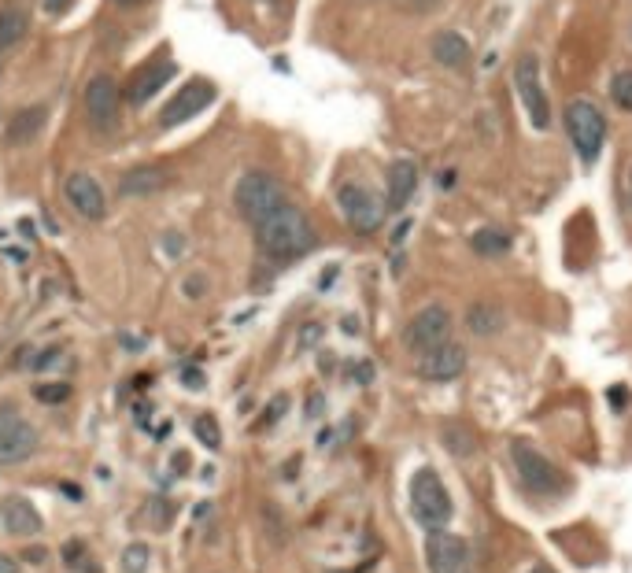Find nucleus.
Wrapping results in <instances>:
<instances>
[{
	"label": "nucleus",
	"mask_w": 632,
	"mask_h": 573,
	"mask_svg": "<svg viewBox=\"0 0 632 573\" xmlns=\"http://www.w3.org/2000/svg\"><path fill=\"white\" fill-rule=\"evenodd\" d=\"M470 248H474L477 256L499 259L511 252V237H507L503 230H496V226H485V230H477L474 237H470Z\"/></svg>",
	"instance_id": "obj_23"
},
{
	"label": "nucleus",
	"mask_w": 632,
	"mask_h": 573,
	"mask_svg": "<svg viewBox=\"0 0 632 573\" xmlns=\"http://www.w3.org/2000/svg\"><path fill=\"white\" fill-rule=\"evenodd\" d=\"M566 134H570V145L577 148V156L584 163H592L599 156V148L607 141V119L603 111L592 104V100H570L566 104Z\"/></svg>",
	"instance_id": "obj_4"
},
{
	"label": "nucleus",
	"mask_w": 632,
	"mask_h": 573,
	"mask_svg": "<svg viewBox=\"0 0 632 573\" xmlns=\"http://www.w3.org/2000/svg\"><path fill=\"white\" fill-rule=\"evenodd\" d=\"M414 189H418V167L411 159H396L389 167V196H385V208L403 211L411 204Z\"/></svg>",
	"instance_id": "obj_18"
},
{
	"label": "nucleus",
	"mask_w": 632,
	"mask_h": 573,
	"mask_svg": "<svg viewBox=\"0 0 632 573\" xmlns=\"http://www.w3.org/2000/svg\"><path fill=\"white\" fill-rule=\"evenodd\" d=\"M629 196H632V171H629Z\"/></svg>",
	"instance_id": "obj_42"
},
{
	"label": "nucleus",
	"mask_w": 632,
	"mask_h": 573,
	"mask_svg": "<svg viewBox=\"0 0 632 573\" xmlns=\"http://www.w3.org/2000/svg\"><path fill=\"white\" fill-rule=\"evenodd\" d=\"M426 566L429 573H470V544L459 533L429 529L426 533Z\"/></svg>",
	"instance_id": "obj_11"
},
{
	"label": "nucleus",
	"mask_w": 632,
	"mask_h": 573,
	"mask_svg": "<svg viewBox=\"0 0 632 573\" xmlns=\"http://www.w3.org/2000/svg\"><path fill=\"white\" fill-rule=\"evenodd\" d=\"M514 89H518V100H522L533 130L547 134L551 130V100H547L544 86H540V56L536 52L518 56V63H514Z\"/></svg>",
	"instance_id": "obj_6"
},
{
	"label": "nucleus",
	"mask_w": 632,
	"mask_h": 573,
	"mask_svg": "<svg viewBox=\"0 0 632 573\" xmlns=\"http://www.w3.org/2000/svg\"><path fill=\"white\" fill-rule=\"evenodd\" d=\"M185 381H189V389H204V378L196 370H185Z\"/></svg>",
	"instance_id": "obj_37"
},
{
	"label": "nucleus",
	"mask_w": 632,
	"mask_h": 573,
	"mask_svg": "<svg viewBox=\"0 0 632 573\" xmlns=\"http://www.w3.org/2000/svg\"><path fill=\"white\" fill-rule=\"evenodd\" d=\"M444 440H448L451 455H470V452H474V437L466 433V426H448V429H444Z\"/></svg>",
	"instance_id": "obj_27"
},
{
	"label": "nucleus",
	"mask_w": 632,
	"mask_h": 573,
	"mask_svg": "<svg viewBox=\"0 0 632 573\" xmlns=\"http://www.w3.org/2000/svg\"><path fill=\"white\" fill-rule=\"evenodd\" d=\"M167 185H171V171L159 167V163H148V167H134V171L122 174L119 193L122 196H152V193H163Z\"/></svg>",
	"instance_id": "obj_17"
},
{
	"label": "nucleus",
	"mask_w": 632,
	"mask_h": 573,
	"mask_svg": "<svg viewBox=\"0 0 632 573\" xmlns=\"http://www.w3.org/2000/svg\"><path fill=\"white\" fill-rule=\"evenodd\" d=\"M0 522L12 537H37L41 533V514L34 511V503L23 500V496H8L0 503Z\"/></svg>",
	"instance_id": "obj_16"
},
{
	"label": "nucleus",
	"mask_w": 632,
	"mask_h": 573,
	"mask_svg": "<svg viewBox=\"0 0 632 573\" xmlns=\"http://www.w3.org/2000/svg\"><path fill=\"white\" fill-rule=\"evenodd\" d=\"M333 573H341V570H333Z\"/></svg>",
	"instance_id": "obj_44"
},
{
	"label": "nucleus",
	"mask_w": 632,
	"mask_h": 573,
	"mask_svg": "<svg viewBox=\"0 0 632 573\" xmlns=\"http://www.w3.org/2000/svg\"><path fill=\"white\" fill-rule=\"evenodd\" d=\"M444 341H451V311L444 304L422 307V311L407 322V330H403V344H407L414 355H426L429 348H437V344Z\"/></svg>",
	"instance_id": "obj_9"
},
{
	"label": "nucleus",
	"mask_w": 632,
	"mask_h": 573,
	"mask_svg": "<svg viewBox=\"0 0 632 573\" xmlns=\"http://www.w3.org/2000/svg\"><path fill=\"white\" fill-rule=\"evenodd\" d=\"M156 525L159 529L167 525V500H156Z\"/></svg>",
	"instance_id": "obj_35"
},
{
	"label": "nucleus",
	"mask_w": 632,
	"mask_h": 573,
	"mask_svg": "<svg viewBox=\"0 0 632 573\" xmlns=\"http://www.w3.org/2000/svg\"><path fill=\"white\" fill-rule=\"evenodd\" d=\"M41 126H45V108H23L8 122V141L12 145H26V141H34L41 134Z\"/></svg>",
	"instance_id": "obj_22"
},
{
	"label": "nucleus",
	"mask_w": 632,
	"mask_h": 573,
	"mask_svg": "<svg viewBox=\"0 0 632 573\" xmlns=\"http://www.w3.org/2000/svg\"><path fill=\"white\" fill-rule=\"evenodd\" d=\"M63 193H67L71 208L78 211L82 219L97 222L108 215V196H104V189H100V182L93 178V174L74 171L71 178H67V185H63Z\"/></svg>",
	"instance_id": "obj_13"
},
{
	"label": "nucleus",
	"mask_w": 632,
	"mask_h": 573,
	"mask_svg": "<svg viewBox=\"0 0 632 573\" xmlns=\"http://www.w3.org/2000/svg\"><path fill=\"white\" fill-rule=\"evenodd\" d=\"M318 411H322V396H311V400H307V415L318 418Z\"/></svg>",
	"instance_id": "obj_38"
},
{
	"label": "nucleus",
	"mask_w": 632,
	"mask_h": 573,
	"mask_svg": "<svg viewBox=\"0 0 632 573\" xmlns=\"http://www.w3.org/2000/svg\"><path fill=\"white\" fill-rule=\"evenodd\" d=\"M26 559H30V562H41V559H45V548H30V551H26Z\"/></svg>",
	"instance_id": "obj_40"
},
{
	"label": "nucleus",
	"mask_w": 632,
	"mask_h": 573,
	"mask_svg": "<svg viewBox=\"0 0 632 573\" xmlns=\"http://www.w3.org/2000/svg\"><path fill=\"white\" fill-rule=\"evenodd\" d=\"M610 100L621 111H632V71H618L610 78Z\"/></svg>",
	"instance_id": "obj_25"
},
{
	"label": "nucleus",
	"mask_w": 632,
	"mask_h": 573,
	"mask_svg": "<svg viewBox=\"0 0 632 573\" xmlns=\"http://www.w3.org/2000/svg\"><path fill=\"white\" fill-rule=\"evenodd\" d=\"M466 326H470V333L474 337H496L503 326H507V318H503V307L499 304H474L470 311H466Z\"/></svg>",
	"instance_id": "obj_21"
},
{
	"label": "nucleus",
	"mask_w": 632,
	"mask_h": 573,
	"mask_svg": "<svg viewBox=\"0 0 632 573\" xmlns=\"http://www.w3.org/2000/svg\"><path fill=\"white\" fill-rule=\"evenodd\" d=\"M119 4H126V8H130V4H145V0H119Z\"/></svg>",
	"instance_id": "obj_41"
},
{
	"label": "nucleus",
	"mask_w": 632,
	"mask_h": 573,
	"mask_svg": "<svg viewBox=\"0 0 632 573\" xmlns=\"http://www.w3.org/2000/svg\"><path fill=\"white\" fill-rule=\"evenodd\" d=\"M411 511H414L418 522L426 525V529H444V525L451 522V514H455L448 488H444V481H440V474L433 470V466L414 470V477H411Z\"/></svg>",
	"instance_id": "obj_3"
},
{
	"label": "nucleus",
	"mask_w": 632,
	"mask_h": 573,
	"mask_svg": "<svg viewBox=\"0 0 632 573\" xmlns=\"http://www.w3.org/2000/svg\"><path fill=\"white\" fill-rule=\"evenodd\" d=\"M193 433H196V440H200V444H207V448H222V426H219V418H215V415H200V418H196Z\"/></svg>",
	"instance_id": "obj_24"
},
{
	"label": "nucleus",
	"mask_w": 632,
	"mask_h": 573,
	"mask_svg": "<svg viewBox=\"0 0 632 573\" xmlns=\"http://www.w3.org/2000/svg\"><path fill=\"white\" fill-rule=\"evenodd\" d=\"M256 237H259V252L274 263H292V259L307 256L311 248H315V226L307 219L300 208H278L270 219H263L256 226Z\"/></svg>",
	"instance_id": "obj_1"
},
{
	"label": "nucleus",
	"mask_w": 632,
	"mask_h": 573,
	"mask_svg": "<svg viewBox=\"0 0 632 573\" xmlns=\"http://www.w3.org/2000/svg\"><path fill=\"white\" fill-rule=\"evenodd\" d=\"M171 463H174V470H185V466H189V455H174V459H171Z\"/></svg>",
	"instance_id": "obj_39"
},
{
	"label": "nucleus",
	"mask_w": 632,
	"mask_h": 573,
	"mask_svg": "<svg viewBox=\"0 0 632 573\" xmlns=\"http://www.w3.org/2000/svg\"><path fill=\"white\" fill-rule=\"evenodd\" d=\"M337 204H341L344 219L352 226L355 233H374L381 230V222H385V200L374 193V189H366L359 182H348L337 189Z\"/></svg>",
	"instance_id": "obj_8"
},
{
	"label": "nucleus",
	"mask_w": 632,
	"mask_h": 573,
	"mask_svg": "<svg viewBox=\"0 0 632 573\" xmlns=\"http://www.w3.org/2000/svg\"><path fill=\"white\" fill-rule=\"evenodd\" d=\"M318 341V326H307L304 337H300V348H307V344H315Z\"/></svg>",
	"instance_id": "obj_36"
},
{
	"label": "nucleus",
	"mask_w": 632,
	"mask_h": 573,
	"mask_svg": "<svg viewBox=\"0 0 632 573\" xmlns=\"http://www.w3.org/2000/svg\"><path fill=\"white\" fill-rule=\"evenodd\" d=\"M34 396L41 403H63L71 396V385H63V381H49V385H37Z\"/></svg>",
	"instance_id": "obj_28"
},
{
	"label": "nucleus",
	"mask_w": 632,
	"mask_h": 573,
	"mask_svg": "<svg viewBox=\"0 0 632 573\" xmlns=\"http://www.w3.org/2000/svg\"><path fill=\"white\" fill-rule=\"evenodd\" d=\"M148 566H152L148 544H130V548L122 551V570L126 573H148Z\"/></svg>",
	"instance_id": "obj_26"
},
{
	"label": "nucleus",
	"mask_w": 632,
	"mask_h": 573,
	"mask_svg": "<svg viewBox=\"0 0 632 573\" xmlns=\"http://www.w3.org/2000/svg\"><path fill=\"white\" fill-rule=\"evenodd\" d=\"M60 359V348H49V352L41 355V359H34V370H45V366H52Z\"/></svg>",
	"instance_id": "obj_31"
},
{
	"label": "nucleus",
	"mask_w": 632,
	"mask_h": 573,
	"mask_svg": "<svg viewBox=\"0 0 632 573\" xmlns=\"http://www.w3.org/2000/svg\"><path fill=\"white\" fill-rule=\"evenodd\" d=\"M174 67L171 60H163V63H148V67H141V71L134 74V82H130V89H126V100L134 104V108H141V104H148V100L156 97L159 89L167 86L174 78Z\"/></svg>",
	"instance_id": "obj_15"
},
{
	"label": "nucleus",
	"mask_w": 632,
	"mask_h": 573,
	"mask_svg": "<svg viewBox=\"0 0 632 573\" xmlns=\"http://www.w3.org/2000/svg\"><path fill=\"white\" fill-rule=\"evenodd\" d=\"M233 204H237V211H241L252 226H259V222L270 219L278 208H285V189H281V182L274 174L248 171L241 182H237V189H233Z\"/></svg>",
	"instance_id": "obj_2"
},
{
	"label": "nucleus",
	"mask_w": 632,
	"mask_h": 573,
	"mask_svg": "<svg viewBox=\"0 0 632 573\" xmlns=\"http://www.w3.org/2000/svg\"><path fill=\"white\" fill-rule=\"evenodd\" d=\"M63 555H67V562H71L74 570H89V566H86L89 555H86V548H82L78 540H74V544H67V548H63Z\"/></svg>",
	"instance_id": "obj_29"
},
{
	"label": "nucleus",
	"mask_w": 632,
	"mask_h": 573,
	"mask_svg": "<svg viewBox=\"0 0 632 573\" xmlns=\"http://www.w3.org/2000/svg\"><path fill=\"white\" fill-rule=\"evenodd\" d=\"M37 452V429L15 407H0V466H19Z\"/></svg>",
	"instance_id": "obj_10"
},
{
	"label": "nucleus",
	"mask_w": 632,
	"mask_h": 573,
	"mask_svg": "<svg viewBox=\"0 0 632 573\" xmlns=\"http://www.w3.org/2000/svg\"><path fill=\"white\" fill-rule=\"evenodd\" d=\"M466 370V348L455 341H444L437 348H429L426 355H418V374L429 381H451Z\"/></svg>",
	"instance_id": "obj_14"
},
{
	"label": "nucleus",
	"mask_w": 632,
	"mask_h": 573,
	"mask_svg": "<svg viewBox=\"0 0 632 573\" xmlns=\"http://www.w3.org/2000/svg\"><path fill=\"white\" fill-rule=\"evenodd\" d=\"M185 293H189V296H200V293H204V278H200V274H193V278L185 281Z\"/></svg>",
	"instance_id": "obj_33"
},
{
	"label": "nucleus",
	"mask_w": 632,
	"mask_h": 573,
	"mask_svg": "<svg viewBox=\"0 0 632 573\" xmlns=\"http://www.w3.org/2000/svg\"><path fill=\"white\" fill-rule=\"evenodd\" d=\"M0 573H19V562L12 555H0Z\"/></svg>",
	"instance_id": "obj_34"
},
{
	"label": "nucleus",
	"mask_w": 632,
	"mask_h": 573,
	"mask_svg": "<svg viewBox=\"0 0 632 573\" xmlns=\"http://www.w3.org/2000/svg\"><path fill=\"white\" fill-rule=\"evenodd\" d=\"M215 97H219V89L211 86V82H204V78H196V82H189L185 89H178V97L167 100V108L159 111V126L174 130V126H182V122L196 119L200 111H207L215 104Z\"/></svg>",
	"instance_id": "obj_12"
},
{
	"label": "nucleus",
	"mask_w": 632,
	"mask_h": 573,
	"mask_svg": "<svg viewBox=\"0 0 632 573\" xmlns=\"http://www.w3.org/2000/svg\"><path fill=\"white\" fill-rule=\"evenodd\" d=\"M30 34V15L19 8V4H8V8H0V52L8 49H19Z\"/></svg>",
	"instance_id": "obj_20"
},
{
	"label": "nucleus",
	"mask_w": 632,
	"mask_h": 573,
	"mask_svg": "<svg viewBox=\"0 0 632 573\" xmlns=\"http://www.w3.org/2000/svg\"><path fill=\"white\" fill-rule=\"evenodd\" d=\"M285 407H289V396H274V403H270V411H267V418H263V422H267V426H274V422L285 415Z\"/></svg>",
	"instance_id": "obj_30"
},
{
	"label": "nucleus",
	"mask_w": 632,
	"mask_h": 573,
	"mask_svg": "<svg viewBox=\"0 0 632 573\" xmlns=\"http://www.w3.org/2000/svg\"><path fill=\"white\" fill-rule=\"evenodd\" d=\"M511 463H514L518 481H522L529 492H536V496H555V492H562V485H566L559 466L551 463L544 452H536L529 440H514Z\"/></svg>",
	"instance_id": "obj_5"
},
{
	"label": "nucleus",
	"mask_w": 632,
	"mask_h": 573,
	"mask_svg": "<svg viewBox=\"0 0 632 573\" xmlns=\"http://www.w3.org/2000/svg\"><path fill=\"white\" fill-rule=\"evenodd\" d=\"M74 0H45V12L49 15H63L67 8H71Z\"/></svg>",
	"instance_id": "obj_32"
},
{
	"label": "nucleus",
	"mask_w": 632,
	"mask_h": 573,
	"mask_svg": "<svg viewBox=\"0 0 632 573\" xmlns=\"http://www.w3.org/2000/svg\"><path fill=\"white\" fill-rule=\"evenodd\" d=\"M429 52H433V60L444 63V67H451V71L466 67V63H470V56H474L470 41H466L459 30H440V34L429 41Z\"/></svg>",
	"instance_id": "obj_19"
},
{
	"label": "nucleus",
	"mask_w": 632,
	"mask_h": 573,
	"mask_svg": "<svg viewBox=\"0 0 632 573\" xmlns=\"http://www.w3.org/2000/svg\"><path fill=\"white\" fill-rule=\"evenodd\" d=\"M82 108H86V119L97 134H115L122 122V100L119 86L111 74H93L86 82V93H82Z\"/></svg>",
	"instance_id": "obj_7"
},
{
	"label": "nucleus",
	"mask_w": 632,
	"mask_h": 573,
	"mask_svg": "<svg viewBox=\"0 0 632 573\" xmlns=\"http://www.w3.org/2000/svg\"><path fill=\"white\" fill-rule=\"evenodd\" d=\"M529 573H551V570H529Z\"/></svg>",
	"instance_id": "obj_43"
}]
</instances>
